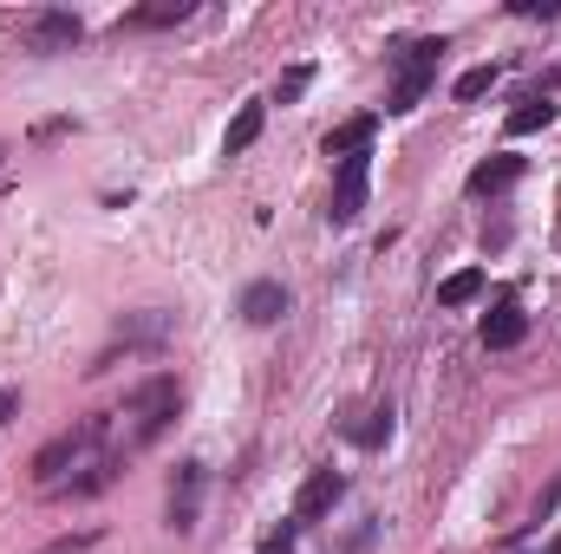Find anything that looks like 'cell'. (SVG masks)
Segmentation results:
<instances>
[{"mask_svg":"<svg viewBox=\"0 0 561 554\" xmlns=\"http://www.w3.org/2000/svg\"><path fill=\"white\" fill-rule=\"evenodd\" d=\"M79 39H85V20H79V13L46 7V13L26 20V46H33V53H66V46H79Z\"/></svg>","mask_w":561,"mask_h":554,"instance_id":"cell-6","label":"cell"},{"mask_svg":"<svg viewBox=\"0 0 561 554\" xmlns=\"http://www.w3.org/2000/svg\"><path fill=\"white\" fill-rule=\"evenodd\" d=\"M373 138H379V118L366 112V118H346L340 131H327V138H320V150L346 163V157H359V150H373Z\"/></svg>","mask_w":561,"mask_h":554,"instance_id":"cell-12","label":"cell"},{"mask_svg":"<svg viewBox=\"0 0 561 554\" xmlns=\"http://www.w3.org/2000/svg\"><path fill=\"white\" fill-rule=\"evenodd\" d=\"M294 535H300V522H280V529H275V535H268L255 554H294Z\"/></svg>","mask_w":561,"mask_h":554,"instance_id":"cell-21","label":"cell"},{"mask_svg":"<svg viewBox=\"0 0 561 554\" xmlns=\"http://www.w3.org/2000/svg\"><path fill=\"white\" fill-rule=\"evenodd\" d=\"M20 412V392H13V385H7V392H0V424H7V417Z\"/></svg>","mask_w":561,"mask_h":554,"instance_id":"cell-24","label":"cell"},{"mask_svg":"<svg viewBox=\"0 0 561 554\" xmlns=\"http://www.w3.org/2000/svg\"><path fill=\"white\" fill-rule=\"evenodd\" d=\"M340 496H346V476H340V470H313V476L300 483V496H294V522H320Z\"/></svg>","mask_w":561,"mask_h":554,"instance_id":"cell-8","label":"cell"},{"mask_svg":"<svg viewBox=\"0 0 561 554\" xmlns=\"http://www.w3.org/2000/svg\"><path fill=\"white\" fill-rule=\"evenodd\" d=\"M346 443H359V450H386V443H392V405H373L359 424H346Z\"/></svg>","mask_w":561,"mask_h":554,"instance_id":"cell-13","label":"cell"},{"mask_svg":"<svg viewBox=\"0 0 561 554\" xmlns=\"http://www.w3.org/2000/svg\"><path fill=\"white\" fill-rule=\"evenodd\" d=\"M176 405H183V392H176V379L170 372H157V379H144L138 392L112 412V450L118 457H131V450H144V443H157L170 424H176Z\"/></svg>","mask_w":561,"mask_h":554,"instance_id":"cell-1","label":"cell"},{"mask_svg":"<svg viewBox=\"0 0 561 554\" xmlns=\"http://www.w3.org/2000/svg\"><path fill=\"white\" fill-rule=\"evenodd\" d=\"M262 118H268L262 105H242V112H236V125H229V138H222V157H242L249 143L262 138Z\"/></svg>","mask_w":561,"mask_h":554,"instance_id":"cell-16","label":"cell"},{"mask_svg":"<svg viewBox=\"0 0 561 554\" xmlns=\"http://www.w3.org/2000/svg\"><path fill=\"white\" fill-rule=\"evenodd\" d=\"M516 176H523V157H510V150H503V157L477 163V170L463 176V189H470V196H503V189H510Z\"/></svg>","mask_w":561,"mask_h":554,"instance_id":"cell-11","label":"cell"},{"mask_svg":"<svg viewBox=\"0 0 561 554\" xmlns=\"http://www.w3.org/2000/svg\"><path fill=\"white\" fill-rule=\"evenodd\" d=\"M450 53V39L444 33H431V39H412L405 53H399V72H392V92H386V112H412L424 92H431V79H437V59Z\"/></svg>","mask_w":561,"mask_h":554,"instance_id":"cell-3","label":"cell"},{"mask_svg":"<svg viewBox=\"0 0 561 554\" xmlns=\"http://www.w3.org/2000/svg\"><path fill=\"white\" fill-rule=\"evenodd\" d=\"M366 176H373V150H359V157H346V163L333 170V196H327V222H333V229H346V222L366 209Z\"/></svg>","mask_w":561,"mask_h":554,"instance_id":"cell-5","label":"cell"},{"mask_svg":"<svg viewBox=\"0 0 561 554\" xmlns=\"http://www.w3.org/2000/svg\"><path fill=\"white\" fill-rule=\"evenodd\" d=\"M556 125V105L536 92V99H523L516 112H510V138H536V131H549Z\"/></svg>","mask_w":561,"mask_h":554,"instance_id":"cell-15","label":"cell"},{"mask_svg":"<svg viewBox=\"0 0 561 554\" xmlns=\"http://www.w3.org/2000/svg\"><path fill=\"white\" fill-rule=\"evenodd\" d=\"M523 20H561V0H516Z\"/></svg>","mask_w":561,"mask_h":554,"instance_id":"cell-22","label":"cell"},{"mask_svg":"<svg viewBox=\"0 0 561 554\" xmlns=\"http://www.w3.org/2000/svg\"><path fill=\"white\" fill-rule=\"evenodd\" d=\"M196 509H203V463H176V476H170V529L190 535Z\"/></svg>","mask_w":561,"mask_h":554,"instance_id":"cell-7","label":"cell"},{"mask_svg":"<svg viewBox=\"0 0 561 554\" xmlns=\"http://www.w3.org/2000/svg\"><path fill=\"white\" fill-rule=\"evenodd\" d=\"M163 339H170V320H163V313H125V320H118V333H112V346H105V353H99V359L85 366V379L112 372V366H118V353H138V346H163Z\"/></svg>","mask_w":561,"mask_h":554,"instance_id":"cell-4","label":"cell"},{"mask_svg":"<svg viewBox=\"0 0 561 554\" xmlns=\"http://www.w3.org/2000/svg\"><path fill=\"white\" fill-rule=\"evenodd\" d=\"M496 79H503V72H496V66H470V72H463V79H457V99H463V105H470V99H483V92H490V85H496Z\"/></svg>","mask_w":561,"mask_h":554,"instance_id":"cell-18","label":"cell"},{"mask_svg":"<svg viewBox=\"0 0 561 554\" xmlns=\"http://www.w3.org/2000/svg\"><path fill=\"white\" fill-rule=\"evenodd\" d=\"M0 157H7V143H0Z\"/></svg>","mask_w":561,"mask_h":554,"instance_id":"cell-26","label":"cell"},{"mask_svg":"<svg viewBox=\"0 0 561 554\" xmlns=\"http://www.w3.org/2000/svg\"><path fill=\"white\" fill-rule=\"evenodd\" d=\"M307 85H313V66H287V72H280V85H275V99H280V105H294Z\"/></svg>","mask_w":561,"mask_h":554,"instance_id":"cell-19","label":"cell"},{"mask_svg":"<svg viewBox=\"0 0 561 554\" xmlns=\"http://www.w3.org/2000/svg\"><path fill=\"white\" fill-rule=\"evenodd\" d=\"M176 20H190V0H163V7H131V13L118 20V33H144V26H176Z\"/></svg>","mask_w":561,"mask_h":554,"instance_id":"cell-14","label":"cell"},{"mask_svg":"<svg viewBox=\"0 0 561 554\" xmlns=\"http://www.w3.org/2000/svg\"><path fill=\"white\" fill-rule=\"evenodd\" d=\"M477 293H483V268H463V275H450L437 287V307H470Z\"/></svg>","mask_w":561,"mask_h":554,"instance_id":"cell-17","label":"cell"},{"mask_svg":"<svg viewBox=\"0 0 561 554\" xmlns=\"http://www.w3.org/2000/svg\"><path fill=\"white\" fill-rule=\"evenodd\" d=\"M236 313H242L249 326H275L280 313H287V287H280V280H249L242 300H236Z\"/></svg>","mask_w":561,"mask_h":554,"instance_id":"cell-10","label":"cell"},{"mask_svg":"<svg viewBox=\"0 0 561 554\" xmlns=\"http://www.w3.org/2000/svg\"><path fill=\"white\" fill-rule=\"evenodd\" d=\"M549 554H561V535H556V542H549Z\"/></svg>","mask_w":561,"mask_h":554,"instance_id":"cell-25","label":"cell"},{"mask_svg":"<svg viewBox=\"0 0 561 554\" xmlns=\"http://www.w3.org/2000/svg\"><path fill=\"white\" fill-rule=\"evenodd\" d=\"M556 509H561V476L542 489V503H536V522H542V516H556Z\"/></svg>","mask_w":561,"mask_h":554,"instance_id":"cell-23","label":"cell"},{"mask_svg":"<svg viewBox=\"0 0 561 554\" xmlns=\"http://www.w3.org/2000/svg\"><path fill=\"white\" fill-rule=\"evenodd\" d=\"M523 333H529V313H523L516 300H496V307L483 313V346H490V353H510V346H523Z\"/></svg>","mask_w":561,"mask_h":554,"instance_id":"cell-9","label":"cell"},{"mask_svg":"<svg viewBox=\"0 0 561 554\" xmlns=\"http://www.w3.org/2000/svg\"><path fill=\"white\" fill-rule=\"evenodd\" d=\"M105 443H112V412H99V417H85V424H72V430H59L53 443H39L33 483H39V489H59L66 476H79L85 463H99Z\"/></svg>","mask_w":561,"mask_h":554,"instance_id":"cell-2","label":"cell"},{"mask_svg":"<svg viewBox=\"0 0 561 554\" xmlns=\"http://www.w3.org/2000/svg\"><path fill=\"white\" fill-rule=\"evenodd\" d=\"M99 549V529H85V535H66V542H53V549H39V554H92Z\"/></svg>","mask_w":561,"mask_h":554,"instance_id":"cell-20","label":"cell"}]
</instances>
